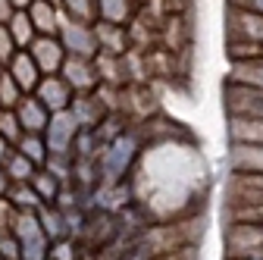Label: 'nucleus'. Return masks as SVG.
<instances>
[{
	"mask_svg": "<svg viewBox=\"0 0 263 260\" xmlns=\"http://www.w3.org/2000/svg\"><path fill=\"white\" fill-rule=\"evenodd\" d=\"M82 135V125L76 119L72 110H60V113H50V122L44 128V141H47V151L57 154V157H72V147Z\"/></svg>",
	"mask_w": 263,
	"mask_h": 260,
	"instance_id": "f03ea898",
	"label": "nucleus"
},
{
	"mask_svg": "<svg viewBox=\"0 0 263 260\" xmlns=\"http://www.w3.org/2000/svg\"><path fill=\"white\" fill-rule=\"evenodd\" d=\"M229 160L238 173H263V144H232Z\"/></svg>",
	"mask_w": 263,
	"mask_h": 260,
	"instance_id": "f3484780",
	"label": "nucleus"
},
{
	"mask_svg": "<svg viewBox=\"0 0 263 260\" xmlns=\"http://www.w3.org/2000/svg\"><path fill=\"white\" fill-rule=\"evenodd\" d=\"M16 41H13V35H10V25H0V63H4V66H7V63L16 57Z\"/></svg>",
	"mask_w": 263,
	"mask_h": 260,
	"instance_id": "c85d7f7f",
	"label": "nucleus"
},
{
	"mask_svg": "<svg viewBox=\"0 0 263 260\" xmlns=\"http://www.w3.org/2000/svg\"><path fill=\"white\" fill-rule=\"evenodd\" d=\"M97 10H101V19L125 25L132 10H135V0H97Z\"/></svg>",
	"mask_w": 263,
	"mask_h": 260,
	"instance_id": "bb28decb",
	"label": "nucleus"
},
{
	"mask_svg": "<svg viewBox=\"0 0 263 260\" xmlns=\"http://www.w3.org/2000/svg\"><path fill=\"white\" fill-rule=\"evenodd\" d=\"M35 97L50 110V113H60V110H69L72 107V97H76V91H72V85L66 82L63 76H44L41 82H38V88H35Z\"/></svg>",
	"mask_w": 263,
	"mask_h": 260,
	"instance_id": "1a4fd4ad",
	"label": "nucleus"
},
{
	"mask_svg": "<svg viewBox=\"0 0 263 260\" xmlns=\"http://www.w3.org/2000/svg\"><path fill=\"white\" fill-rule=\"evenodd\" d=\"M13 13H16V7L10 4V0H0V25H7Z\"/></svg>",
	"mask_w": 263,
	"mask_h": 260,
	"instance_id": "72a5a7b5",
	"label": "nucleus"
},
{
	"mask_svg": "<svg viewBox=\"0 0 263 260\" xmlns=\"http://www.w3.org/2000/svg\"><path fill=\"white\" fill-rule=\"evenodd\" d=\"M0 72H4V63H0Z\"/></svg>",
	"mask_w": 263,
	"mask_h": 260,
	"instance_id": "ea45409f",
	"label": "nucleus"
},
{
	"mask_svg": "<svg viewBox=\"0 0 263 260\" xmlns=\"http://www.w3.org/2000/svg\"><path fill=\"white\" fill-rule=\"evenodd\" d=\"M10 185H13V179L7 176V170H4V166H0V198H4V194L10 191Z\"/></svg>",
	"mask_w": 263,
	"mask_h": 260,
	"instance_id": "c9c22d12",
	"label": "nucleus"
},
{
	"mask_svg": "<svg viewBox=\"0 0 263 260\" xmlns=\"http://www.w3.org/2000/svg\"><path fill=\"white\" fill-rule=\"evenodd\" d=\"M226 254L232 257H263V226L260 222H229Z\"/></svg>",
	"mask_w": 263,
	"mask_h": 260,
	"instance_id": "7ed1b4c3",
	"label": "nucleus"
},
{
	"mask_svg": "<svg viewBox=\"0 0 263 260\" xmlns=\"http://www.w3.org/2000/svg\"><path fill=\"white\" fill-rule=\"evenodd\" d=\"M38 216H41V226H44V232L50 235V242H60V238H66V216L60 213V210H53V204H44L41 210H38Z\"/></svg>",
	"mask_w": 263,
	"mask_h": 260,
	"instance_id": "a878e982",
	"label": "nucleus"
},
{
	"mask_svg": "<svg viewBox=\"0 0 263 260\" xmlns=\"http://www.w3.org/2000/svg\"><path fill=\"white\" fill-rule=\"evenodd\" d=\"M28 53L35 57L38 69H41L44 76H60L66 57H69V53H66V47H63V41H60L57 35H38L35 41H31Z\"/></svg>",
	"mask_w": 263,
	"mask_h": 260,
	"instance_id": "6e6552de",
	"label": "nucleus"
},
{
	"mask_svg": "<svg viewBox=\"0 0 263 260\" xmlns=\"http://www.w3.org/2000/svg\"><path fill=\"white\" fill-rule=\"evenodd\" d=\"M94 35H97V50L110 53V57H122L132 50V38H128V28L122 22H107V19H97L94 22Z\"/></svg>",
	"mask_w": 263,
	"mask_h": 260,
	"instance_id": "9d476101",
	"label": "nucleus"
},
{
	"mask_svg": "<svg viewBox=\"0 0 263 260\" xmlns=\"http://www.w3.org/2000/svg\"><path fill=\"white\" fill-rule=\"evenodd\" d=\"M13 235L19 238L22 260H47V254H50V235L44 232L38 210H16Z\"/></svg>",
	"mask_w": 263,
	"mask_h": 260,
	"instance_id": "f257e3e1",
	"label": "nucleus"
},
{
	"mask_svg": "<svg viewBox=\"0 0 263 260\" xmlns=\"http://www.w3.org/2000/svg\"><path fill=\"white\" fill-rule=\"evenodd\" d=\"M10 35H13V41H16V47L19 50H28L31 47V41L38 38V28H35V22H31V16H28V10H16L13 16H10Z\"/></svg>",
	"mask_w": 263,
	"mask_h": 260,
	"instance_id": "a211bd4d",
	"label": "nucleus"
},
{
	"mask_svg": "<svg viewBox=\"0 0 263 260\" xmlns=\"http://www.w3.org/2000/svg\"><path fill=\"white\" fill-rule=\"evenodd\" d=\"M229 138L232 144H263V119L229 116Z\"/></svg>",
	"mask_w": 263,
	"mask_h": 260,
	"instance_id": "dca6fc26",
	"label": "nucleus"
},
{
	"mask_svg": "<svg viewBox=\"0 0 263 260\" xmlns=\"http://www.w3.org/2000/svg\"><path fill=\"white\" fill-rule=\"evenodd\" d=\"M138 151V141L132 138V135H116L107 151H101V173H104V185H113L119 182V176L128 170L132 163V157H135Z\"/></svg>",
	"mask_w": 263,
	"mask_h": 260,
	"instance_id": "39448f33",
	"label": "nucleus"
},
{
	"mask_svg": "<svg viewBox=\"0 0 263 260\" xmlns=\"http://www.w3.org/2000/svg\"><path fill=\"white\" fill-rule=\"evenodd\" d=\"M69 110L76 113V119H79V125L85 128V132H94V128L110 116V110H107L101 101H97V94H94V91H91V94H76Z\"/></svg>",
	"mask_w": 263,
	"mask_h": 260,
	"instance_id": "9b49d317",
	"label": "nucleus"
},
{
	"mask_svg": "<svg viewBox=\"0 0 263 260\" xmlns=\"http://www.w3.org/2000/svg\"><path fill=\"white\" fill-rule=\"evenodd\" d=\"M60 76L72 85V91H76V94H91L97 85H101V76H97L94 60H88V57H76V53L66 57Z\"/></svg>",
	"mask_w": 263,
	"mask_h": 260,
	"instance_id": "0eeeda50",
	"label": "nucleus"
},
{
	"mask_svg": "<svg viewBox=\"0 0 263 260\" xmlns=\"http://www.w3.org/2000/svg\"><path fill=\"white\" fill-rule=\"evenodd\" d=\"M13 219H16V207H13V201L4 194V198H0V235L13 232Z\"/></svg>",
	"mask_w": 263,
	"mask_h": 260,
	"instance_id": "c756f323",
	"label": "nucleus"
},
{
	"mask_svg": "<svg viewBox=\"0 0 263 260\" xmlns=\"http://www.w3.org/2000/svg\"><path fill=\"white\" fill-rule=\"evenodd\" d=\"M47 260H50V257H47Z\"/></svg>",
	"mask_w": 263,
	"mask_h": 260,
	"instance_id": "79ce46f5",
	"label": "nucleus"
},
{
	"mask_svg": "<svg viewBox=\"0 0 263 260\" xmlns=\"http://www.w3.org/2000/svg\"><path fill=\"white\" fill-rule=\"evenodd\" d=\"M60 10L69 19H76V22H97V19H101L97 0H63Z\"/></svg>",
	"mask_w": 263,
	"mask_h": 260,
	"instance_id": "b1692460",
	"label": "nucleus"
},
{
	"mask_svg": "<svg viewBox=\"0 0 263 260\" xmlns=\"http://www.w3.org/2000/svg\"><path fill=\"white\" fill-rule=\"evenodd\" d=\"M229 82L263 88V60H232V76H229Z\"/></svg>",
	"mask_w": 263,
	"mask_h": 260,
	"instance_id": "6ab92c4d",
	"label": "nucleus"
},
{
	"mask_svg": "<svg viewBox=\"0 0 263 260\" xmlns=\"http://www.w3.org/2000/svg\"><path fill=\"white\" fill-rule=\"evenodd\" d=\"M226 110H229V116L263 119V88L241 85V82H229L226 85Z\"/></svg>",
	"mask_w": 263,
	"mask_h": 260,
	"instance_id": "423d86ee",
	"label": "nucleus"
},
{
	"mask_svg": "<svg viewBox=\"0 0 263 260\" xmlns=\"http://www.w3.org/2000/svg\"><path fill=\"white\" fill-rule=\"evenodd\" d=\"M50 260H76V248L66 242V238H60V242H53L50 245V254H47Z\"/></svg>",
	"mask_w": 263,
	"mask_h": 260,
	"instance_id": "2f4dec72",
	"label": "nucleus"
},
{
	"mask_svg": "<svg viewBox=\"0 0 263 260\" xmlns=\"http://www.w3.org/2000/svg\"><path fill=\"white\" fill-rule=\"evenodd\" d=\"M229 38L263 44V16L260 13H251V10L232 7V28H229Z\"/></svg>",
	"mask_w": 263,
	"mask_h": 260,
	"instance_id": "ddd939ff",
	"label": "nucleus"
},
{
	"mask_svg": "<svg viewBox=\"0 0 263 260\" xmlns=\"http://www.w3.org/2000/svg\"><path fill=\"white\" fill-rule=\"evenodd\" d=\"M31 163L35 166H47V157H50V151H47V141H44V135H38V132H25L22 135V141L16 144Z\"/></svg>",
	"mask_w": 263,
	"mask_h": 260,
	"instance_id": "5701e85b",
	"label": "nucleus"
},
{
	"mask_svg": "<svg viewBox=\"0 0 263 260\" xmlns=\"http://www.w3.org/2000/svg\"><path fill=\"white\" fill-rule=\"evenodd\" d=\"M232 260H263V257H232Z\"/></svg>",
	"mask_w": 263,
	"mask_h": 260,
	"instance_id": "4c0bfd02",
	"label": "nucleus"
},
{
	"mask_svg": "<svg viewBox=\"0 0 263 260\" xmlns=\"http://www.w3.org/2000/svg\"><path fill=\"white\" fill-rule=\"evenodd\" d=\"M28 16L35 22L38 35H60V22H63V10L50 0H31Z\"/></svg>",
	"mask_w": 263,
	"mask_h": 260,
	"instance_id": "2eb2a0df",
	"label": "nucleus"
},
{
	"mask_svg": "<svg viewBox=\"0 0 263 260\" xmlns=\"http://www.w3.org/2000/svg\"><path fill=\"white\" fill-rule=\"evenodd\" d=\"M0 135H4L13 147L22 141V135H25V128H22V122H19V116H16V110H0Z\"/></svg>",
	"mask_w": 263,
	"mask_h": 260,
	"instance_id": "cd10ccee",
	"label": "nucleus"
},
{
	"mask_svg": "<svg viewBox=\"0 0 263 260\" xmlns=\"http://www.w3.org/2000/svg\"><path fill=\"white\" fill-rule=\"evenodd\" d=\"M66 47V53H76V57H88L94 60L97 53V35H94V22H76L63 13V22H60V35H57Z\"/></svg>",
	"mask_w": 263,
	"mask_h": 260,
	"instance_id": "20e7f679",
	"label": "nucleus"
},
{
	"mask_svg": "<svg viewBox=\"0 0 263 260\" xmlns=\"http://www.w3.org/2000/svg\"><path fill=\"white\" fill-rule=\"evenodd\" d=\"M7 69L13 72V79L22 85V91L25 94H35V88H38V82L44 79V72L38 69V63H35V57H31L28 50H16V57L7 63Z\"/></svg>",
	"mask_w": 263,
	"mask_h": 260,
	"instance_id": "f8f14e48",
	"label": "nucleus"
},
{
	"mask_svg": "<svg viewBox=\"0 0 263 260\" xmlns=\"http://www.w3.org/2000/svg\"><path fill=\"white\" fill-rule=\"evenodd\" d=\"M229 185H241V188H257L263 191V173H232V179H229Z\"/></svg>",
	"mask_w": 263,
	"mask_h": 260,
	"instance_id": "7c9ffc66",
	"label": "nucleus"
},
{
	"mask_svg": "<svg viewBox=\"0 0 263 260\" xmlns=\"http://www.w3.org/2000/svg\"><path fill=\"white\" fill-rule=\"evenodd\" d=\"M50 4H57V7H60V4H63V0H50Z\"/></svg>",
	"mask_w": 263,
	"mask_h": 260,
	"instance_id": "58836bf2",
	"label": "nucleus"
},
{
	"mask_svg": "<svg viewBox=\"0 0 263 260\" xmlns=\"http://www.w3.org/2000/svg\"><path fill=\"white\" fill-rule=\"evenodd\" d=\"M22 97H25L22 85H19V82L13 79V72L4 66V72H0V107H4V110H16Z\"/></svg>",
	"mask_w": 263,
	"mask_h": 260,
	"instance_id": "393cba45",
	"label": "nucleus"
},
{
	"mask_svg": "<svg viewBox=\"0 0 263 260\" xmlns=\"http://www.w3.org/2000/svg\"><path fill=\"white\" fill-rule=\"evenodd\" d=\"M0 110H4V107H0Z\"/></svg>",
	"mask_w": 263,
	"mask_h": 260,
	"instance_id": "a19ab883",
	"label": "nucleus"
},
{
	"mask_svg": "<svg viewBox=\"0 0 263 260\" xmlns=\"http://www.w3.org/2000/svg\"><path fill=\"white\" fill-rule=\"evenodd\" d=\"M16 116H19V122H22L25 132H38V135H44V128L50 122V110L38 101L35 94H25L22 97L19 107H16Z\"/></svg>",
	"mask_w": 263,
	"mask_h": 260,
	"instance_id": "4468645a",
	"label": "nucleus"
},
{
	"mask_svg": "<svg viewBox=\"0 0 263 260\" xmlns=\"http://www.w3.org/2000/svg\"><path fill=\"white\" fill-rule=\"evenodd\" d=\"M10 154H13V144H10L4 135H0V166L7 163V157H10Z\"/></svg>",
	"mask_w": 263,
	"mask_h": 260,
	"instance_id": "f704fd0d",
	"label": "nucleus"
},
{
	"mask_svg": "<svg viewBox=\"0 0 263 260\" xmlns=\"http://www.w3.org/2000/svg\"><path fill=\"white\" fill-rule=\"evenodd\" d=\"M232 7L251 10V13H260V16H263V0H232Z\"/></svg>",
	"mask_w": 263,
	"mask_h": 260,
	"instance_id": "473e14b6",
	"label": "nucleus"
},
{
	"mask_svg": "<svg viewBox=\"0 0 263 260\" xmlns=\"http://www.w3.org/2000/svg\"><path fill=\"white\" fill-rule=\"evenodd\" d=\"M7 198L13 201L16 210H41L44 201L38 198V191L31 188V182H13L10 191H7Z\"/></svg>",
	"mask_w": 263,
	"mask_h": 260,
	"instance_id": "aec40b11",
	"label": "nucleus"
},
{
	"mask_svg": "<svg viewBox=\"0 0 263 260\" xmlns=\"http://www.w3.org/2000/svg\"><path fill=\"white\" fill-rule=\"evenodd\" d=\"M31 188L38 191V198L44 201V204H57V198H60V188H63V182L47 170V166H41L35 176H31Z\"/></svg>",
	"mask_w": 263,
	"mask_h": 260,
	"instance_id": "412c9836",
	"label": "nucleus"
},
{
	"mask_svg": "<svg viewBox=\"0 0 263 260\" xmlns=\"http://www.w3.org/2000/svg\"><path fill=\"white\" fill-rule=\"evenodd\" d=\"M4 170H7V176L13 179V182H31V176H35L41 166H35L31 160L19 151V147H13V154L7 157V163H4Z\"/></svg>",
	"mask_w": 263,
	"mask_h": 260,
	"instance_id": "4be33fe9",
	"label": "nucleus"
},
{
	"mask_svg": "<svg viewBox=\"0 0 263 260\" xmlns=\"http://www.w3.org/2000/svg\"><path fill=\"white\" fill-rule=\"evenodd\" d=\"M10 4H13L16 10H28V7H31V0H10Z\"/></svg>",
	"mask_w": 263,
	"mask_h": 260,
	"instance_id": "e433bc0d",
	"label": "nucleus"
}]
</instances>
